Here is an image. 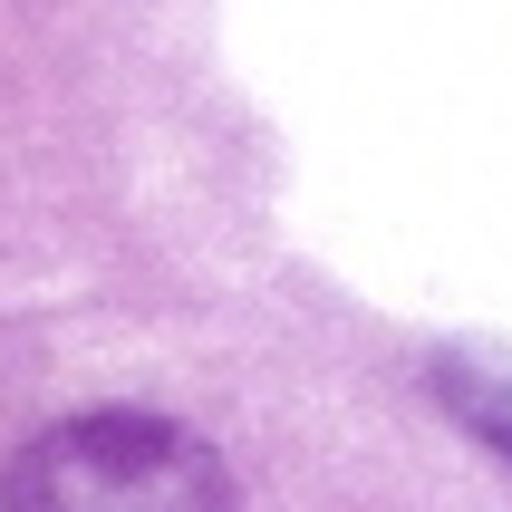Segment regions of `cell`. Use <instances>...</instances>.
Returning a JSON list of instances; mask_svg holds the SVG:
<instances>
[{
    "instance_id": "6da1fadb",
    "label": "cell",
    "mask_w": 512,
    "mask_h": 512,
    "mask_svg": "<svg viewBox=\"0 0 512 512\" xmlns=\"http://www.w3.org/2000/svg\"><path fill=\"white\" fill-rule=\"evenodd\" d=\"M0 512H232V474L174 416L97 406L29 435Z\"/></svg>"
}]
</instances>
